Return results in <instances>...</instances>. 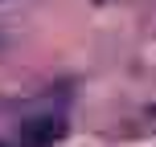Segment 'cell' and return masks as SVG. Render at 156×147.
I'll return each instance as SVG.
<instances>
[{
  "instance_id": "1",
  "label": "cell",
  "mask_w": 156,
  "mask_h": 147,
  "mask_svg": "<svg viewBox=\"0 0 156 147\" xmlns=\"http://www.w3.org/2000/svg\"><path fill=\"white\" fill-rule=\"evenodd\" d=\"M66 139L62 119H25L16 127V147H58Z\"/></svg>"
},
{
  "instance_id": "2",
  "label": "cell",
  "mask_w": 156,
  "mask_h": 147,
  "mask_svg": "<svg viewBox=\"0 0 156 147\" xmlns=\"http://www.w3.org/2000/svg\"><path fill=\"white\" fill-rule=\"evenodd\" d=\"M152 115H156V106H152Z\"/></svg>"
},
{
  "instance_id": "3",
  "label": "cell",
  "mask_w": 156,
  "mask_h": 147,
  "mask_svg": "<svg viewBox=\"0 0 156 147\" xmlns=\"http://www.w3.org/2000/svg\"><path fill=\"white\" fill-rule=\"evenodd\" d=\"M0 147H4V143H0Z\"/></svg>"
}]
</instances>
